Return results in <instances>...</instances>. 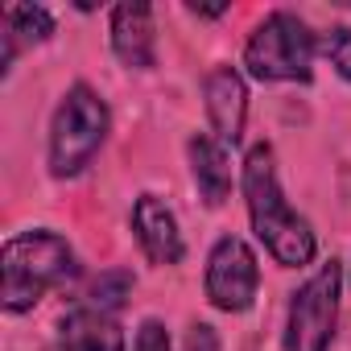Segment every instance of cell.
I'll return each mask as SVG.
<instances>
[{
    "instance_id": "7a4b0ae2",
    "label": "cell",
    "mask_w": 351,
    "mask_h": 351,
    "mask_svg": "<svg viewBox=\"0 0 351 351\" xmlns=\"http://www.w3.org/2000/svg\"><path fill=\"white\" fill-rule=\"evenodd\" d=\"M75 277H79L75 248L50 228L21 232L0 248V306L9 314L34 310L50 289H58Z\"/></svg>"
},
{
    "instance_id": "ba28073f",
    "label": "cell",
    "mask_w": 351,
    "mask_h": 351,
    "mask_svg": "<svg viewBox=\"0 0 351 351\" xmlns=\"http://www.w3.org/2000/svg\"><path fill=\"white\" fill-rule=\"evenodd\" d=\"M132 232H136L141 252L153 265H182L186 240L178 232V215H173L157 195H141L132 203Z\"/></svg>"
},
{
    "instance_id": "2e32d148",
    "label": "cell",
    "mask_w": 351,
    "mask_h": 351,
    "mask_svg": "<svg viewBox=\"0 0 351 351\" xmlns=\"http://www.w3.org/2000/svg\"><path fill=\"white\" fill-rule=\"evenodd\" d=\"M186 351H219V335H215V326L195 322V326L186 330Z\"/></svg>"
},
{
    "instance_id": "5bb4252c",
    "label": "cell",
    "mask_w": 351,
    "mask_h": 351,
    "mask_svg": "<svg viewBox=\"0 0 351 351\" xmlns=\"http://www.w3.org/2000/svg\"><path fill=\"white\" fill-rule=\"evenodd\" d=\"M322 54H326L330 66L351 83V25H335L330 34H322Z\"/></svg>"
},
{
    "instance_id": "8fae6325",
    "label": "cell",
    "mask_w": 351,
    "mask_h": 351,
    "mask_svg": "<svg viewBox=\"0 0 351 351\" xmlns=\"http://www.w3.org/2000/svg\"><path fill=\"white\" fill-rule=\"evenodd\" d=\"M191 173H195V186H199L207 207L228 203V195H232V153L211 132L191 136Z\"/></svg>"
},
{
    "instance_id": "9c48e42d",
    "label": "cell",
    "mask_w": 351,
    "mask_h": 351,
    "mask_svg": "<svg viewBox=\"0 0 351 351\" xmlns=\"http://www.w3.org/2000/svg\"><path fill=\"white\" fill-rule=\"evenodd\" d=\"M112 54L128 71H149L157 62V29L145 0H124L112 9Z\"/></svg>"
},
{
    "instance_id": "8992f818",
    "label": "cell",
    "mask_w": 351,
    "mask_h": 351,
    "mask_svg": "<svg viewBox=\"0 0 351 351\" xmlns=\"http://www.w3.org/2000/svg\"><path fill=\"white\" fill-rule=\"evenodd\" d=\"M207 298L215 310L223 314H244L256 302L261 289V269H256V252L240 240V236H219L211 256H207Z\"/></svg>"
},
{
    "instance_id": "6da1fadb",
    "label": "cell",
    "mask_w": 351,
    "mask_h": 351,
    "mask_svg": "<svg viewBox=\"0 0 351 351\" xmlns=\"http://www.w3.org/2000/svg\"><path fill=\"white\" fill-rule=\"evenodd\" d=\"M244 203H248V219L256 240L269 248V256L285 269H302L314 261L318 240L306 215H298L281 191L277 178V161H273V145H252L244 157Z\"/></svg>"
},
{
    "instance_id": "52a82bcc",
    "label": "cell",
    "mask_w": 351,
    "mask_h": 351,
    "mask_svg": "<svg viewBox=\"0 0 351 351\" xmlns=\"http://www.w3.org/2000/svg\"><path fill=\"white\" fill-rule=\"evenodd\" d=\"M207 95V120H211V136L228 149L240 145L244 136V120H248V87L240 79L236 66H215L203 83Z\"/></svg>"
},
{
    "instance_id": "30bf717a",
    "label": "cell",
    "mask_w": 351,
    "mask_h": 351,
    "mask_svg": "<svg viewBox=\"0 0 351 351\" xmlns=\"http://www.w3.org/2000/svg\"><path fill=\"white\" fill-rule=\"evenodd\" d=\"M58 347L62 351H128L116 314L95 310L87 302H75L62 314V322H58Z\"/></svg>"
},
{
    "instance_id": "4fadbf2b",
    "label": "cell",
    "mask_w": 351,
    "mask_h": 351,
    "mask_svg": "<svg viewBox=\"0 0 351 351\" xmlns=\"http://www.w3.org/2000/svg\"><path fill=\"white\" fill-rule=\"evenodd\" d=\"M132 293V273H124V269H108V273H99L95 277V285L87 289V306H95V310H108V314H116L120 306H124V298Z\"/></svg>"
},
{
    "instance_id": "9a60e30c",
    "label": "cell",
    "mask_w": 351,
    "mask_h": 351,
    "mask_svg": "<svg viewBox=\"0 0 351 351\" xmlns=\"http://www.w3.org/2000/svg\"><path fill=\"white\" fill-rule=\"evenodd\" d=\"M132 351H169V335H165V326H161L157 318H145L141 330H136Z\"/></svg>"
},
{
    "instance_id": "3957f363",
    "label": "cell",
    "mask_w": 351,
    "mask_h": 351,
    "mask_svg": "<svg viewBox=\"0 0 351 351\" xmlns=\"http://www.w3.org/2000/svg\"><path fill=\"white\" fill-rule=\"evenodd\" d=\"M108 128H112V116H108L104 95L87 83H75L50 120V173L54 178L83 173L91 157L104 149Z\"/></svg>"
},
{
    "instance_id": "7c38bea8",
    "label": "cell",
    "mask_w": 351,
    "mask_h": 351,
    "mask_svg": "<svg viewBox=\"0 0 351 351\" xmlns=\"http://www.w3.org/2000/svg\"><path fill=\"white\" fill-rule=\"evenodd\" d=\"M50 34H54V13L46 5H13V9H5V58H0V75H9L21 46L46 42Z\"/></svg>"
},
{
    "instance_id": "277c9868",
    "label": "cell",
    "mask_w": 351,
    "mask_h": 351,
    "mask_svg": "<svg viewBox=\"0 0 351 351\" xmlns=\"http://www.w3.org/2000/svg\"><path fill=\"white\" fill-rule=\"evenodd\" d=\"M314 50H318V42H314L310 25L302 17L277 9L252 29L248 46H244V66L261 83H310Z\"/></svg>"
},
{
    "instance_id": "5b68a950",
    "label": "cell",
    "mask_w": 351,
    "mask_h": 351,
    "mask_svg": "<svg viewBox=\"0 0 351 351\" xmlns=\"http://www.w3.org/2000/svg\"><path fill=\"white\" fill-rule=\"evenodd\" d=\"M339 289H343V265L326 261L302 289H293L285 310V351H330L335 326H339Z\"/></svg>"
}]
</instances>
